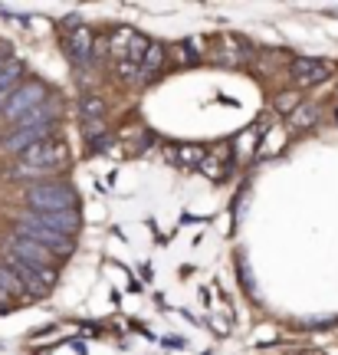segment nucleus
Listing matches in <instances>:
<instances>
[{"mask_svg":"<svg viewBox=\"0 0 338 355\" xmlns=\"http://www.w3.org/2000/svg\"><path fill=\"white\" fill-rule=\"evenodd\" d=\"M328 76H332V66L322 63V60H309V56L292 60V79H296V86H315V83H326Z\"/></svg>","mask_w":338,"mask_h":355,"instance_id":"8","label":"nucleus"},{"mask_svg":"<svg viewBox=\"0 0 338 355\" xmlns=\"http://www.w3.org/2000/svg\"><path fill=\"white\" fill-rule=\"evenodd\" d=\"M3 254L13 257V260H24V263L37 266V270H50L53 260H56V254H50L46 247L26 241V237H20V234H10V237L3 241Z\"/></svg>","mask_w":338,"mask_h":355,"instance_id":"4","label":"nucleus"},{"mask_svg":"<svg viewBox=\"0 0 338 355\" xmlns=\"http://www.w3.org/2000/svg\"><path fill=\"white\" fill-rule=\"evenodd\" d=\"M46 99H50V89L43 86L39 79H30V83H24V86H20L10 99H7V105L0 109V115H3L7 122H13V125H17L26 112H33V109H37V105H43Z\"/></svg>","mask_w":338,"mask_h":355,"instance_id":"3","label":"nucleus"},{"mask_svg":"<svg viewBox=\"0 0 338 355\" xmlns=\"http://www.w3.org/2000/svg\"><path fill=\"white\" fill-rule=\"evenodd\" d=\"M79 115H82V122H102L105 102H102L99 96H82V102H79Z\"/></svg>","mask_w":338,"mask_h":355,"instance_id":"12","label":"nucleus"},{"mask_svg":"<svg viewBox=\"0 0 338 355\" xmlns=\"http://www.w3.org/2000/svg\"><path fill=\"white\" fill-rule=\"evenodd\" d=\"M30 293L24 290V283L10 273V266L0 263V306H7L10 300H26Z\"/></svg>","mask_w":338,"mask_h":355,"instance_id":"11","label":"nucleus"},{"mask_svg":"<svg viewBox=\"0 0 338 355\" xmlns=\"http://www.w3.org/2000/svg\"><path fill=\"white\" fill-rule=\"evenodd\" d=\"M24 76H26V66H24V60H17V56L0 69V109L7 105V99H10L17 89L24 86Z\"/></svg>","mask_w":338,"mask_h":355,"instance_id":"9","label":"nucleus"},{"mask_svg":"<svg viewBox=\"0 0 338 355\" xmlns=\"http://www.w3.org/2000/svg\"><path fill=\"white\" fill-rule=\"evenodd\" d=\"M164 63V46L161 43H151L148 56H145V63H141V79H151V73H158Z\"/></svg>","mask_w":338,"mask_h":355,"instance_id":"13","label":"nucleus"},{"mask_svg":"<svg viewBox=\"0 0 338 355\" xmlns=\"http://www.w3.org/2000/svg\"><path fill=\"white\" fill-rule=\"evenodd\" d=\"M132 37H135V30H115L112 37H109V50H112L115 56L128 53V43H132Z\"/></svg>","mask_w":338,"mask_h":355,"instance_id":"15","label":"nucleus"},{"mask_svg":"<svg viewBox=\"0 0 338 355\" xmlns=\"http://www.w3.org/2000/svg\"><path fill=\"white\" fill-rule=\"evenodd\" d=\"M26 204L30 211H75V191L63 181H46L26 191Z\"/></svg>","mask_w":338,"mask_h":355,"instance_id":"2","label":"nucleus"},{"mask_svg":"<svg viewBox=\"0 0 338 355\" xmlns=\"http://www.w3.org/2000/svg\"><path fill=\"white\" fill-rule=\"evenodd\" d=\"M315 115H319V109L315 105H299L296 112H292V119H289V125L292 128H305L315 122Z\"/></svg>","mask_w":338,"mask_h":355,"instance_id":"14","label":"nucleus"},{"mask_svg":"<svg viewBox=\"0 0 338 355\" xmlns=\"http://www.w3.org/2000/svg\"><path fill=\"white\" fill-rule=\"evenodd\" d=\"M66 145L56 139H46L39 141V145H33V148H26L24 155H20V165L13 168L10 175L13 178H30V175H46V171H56V168L66 165Z\"/></svg>","mask_w":338,"mask_h":355,"instance_id":"1","label":"nucleus"},{"mask_svg":"<svg viewBox=\"0 0 338 355\" xmlns=\"http://www.w3.org/2000/svg\"><path fill=\"white\" fill-rule=\"evenodd\" d=\"M50 135H53V125H13L10 135L0 141V152H10V155L20 158L26 148H33V145H39V141H46Z\"/></svg>","mask_w":338,"mask_h":355,"instance_id":"7","label":"nucleus"},{"mask_svg":"<svg viewBox=\"0 0 338 355\" xmlns=\"http://www.w3.org/2000/svg\"><path fill=\"white\" fill-rule=\"evenodd\" d=\"M20 224H37V227H50L56 234L73 237L75 227H79V214L75 211H24Z\"/></svg>","mask_w":338,"mask_h":355,"instance_id":"6","label":"nucleus"},{"mask_svg":"<svg viewBox=\"0 0 338 355\" xmlns=\"http://www.w3.org/2000/svg\"><path fill=\"white\" fill-rule=\"evenodd\" d=\"M276 109H279V112H296V109H299V99H296V92H283V96L276 99Z\"/></svg>","mask_w":338,"mask_h":355,"instance_id":"17","label":"nucleus"},{"mask_svg":"<svg viewBox=\"0 0 338 355\" xmlns=\"http://www.w3.org/2000/svg\"><path fill=\"white\" fill-rule=\"evenodd\" d=\"M66 33H69V56H73L75 63L86 66L89 60H92V50H96V46H92V33H89L86 26H79L75 20L66 26Z\"/></svg>","mask_w":338,"mask_h":355,"instance_id":"10","label":"nucleus"},{"mask_svg":"<svg viewBox=\"0 0 338 355\" xmlns=\"http://www.w3.org/2000/svg\"><path fill=\"white\" fill-rule=\"evenodd\" d=\"M13 234H20V237H26V241L46 247V250L56 254V257L73 254V237L56 234V230H50V227H37V224H20V220H17V230H13Z\"/></svg>","mask_w":338,"mask_h":355,"instance_id":"5","label":"nucleus"},{"mask_svg":"<svg viewBox=\"0 0 338 355\" xmlns=\"http://www.w3.org/2000/svg\"><path fill=\"white\" fill-rule=\"evenodd\" d=\"M13 60V53H10V43H0V69H3V66L10 63Z\"/></svg>","mask_w":338,"mask_h":355,"instance_id":"18","label":"nucleus"},{"mask_svg":"<svg viewBox=\"0 0 338 355\" xmlns=\"http://www.w3.org/2000/svg\"><path fill=\"white\" fill-rule=\"evenodd\" d=\"M181 162L184 165H204V148H197V145H190V148H181Z\"/></svg>","mask_w":338,"mask_h":355,"instance_id":"16","label":"nucleus"}]
</instances>
